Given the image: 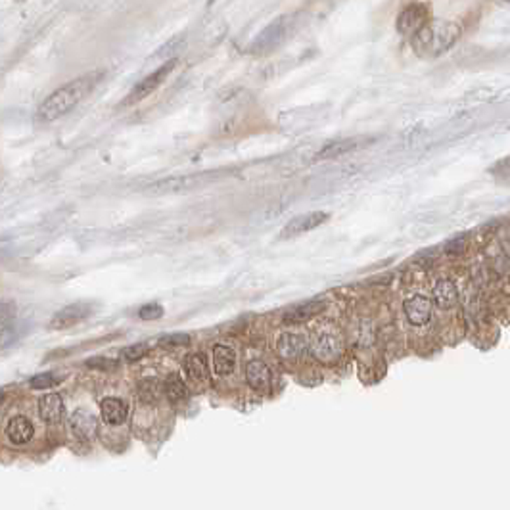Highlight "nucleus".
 Instances as JSON below:
<instances>
[{
	"instance_id": "obj_1",
	"label": "nucleus",
	"mask_w": 510,
	"mask_h": 510,
	"mask_svg": "<svg viewBox=\"0 0 510 510\" xmlns=\"http://www.w3.org/2000/svg\"><path fill=\"white\" fill-rule=\"evenodd\" d=\"M100 79H102L100 73H89L64 85L62 89L52 92L50 97L41 104V108L37 111V119L43 121V123H52L56 119L64 118L66 113H69L77 104L81 102L83 98L89 94L90 90L97 87V83Z\"/></svg>"
},
{
	"instance_id": "obj_2",
	"label": "nucleus",
	"mask_w": 510,
	"mask_h": 510,
	"mask_svg": "<svg viewBox=\"0 0 510 510\" xmlns=\"http://www.w3.org/2000/svg\"><path fill=\"white\" fill-rule=\"evenodd\" d=\"M459 25L444 20H434L428 22L413 37L414 52L422 58H436L445 50H449L455 41L459 38Z\"/></svg>"
},
{
	"instance_id": "obj_3",
	"label": "nucleus",
	"mask_w": 510,
	"mask_h": 510,
	"mask_svg": "<svg viewBox=\"0 0 510 510\" xmlns=\"http://www.w3.org/2000/svg\"><path fill=\"white\" fill-rule=\"evenodd\" d=\"M290 27H292V17L290 15H282L276 22L267 25L265 29L259 33L257 37L253 38L252 52L253 54H269L274 48L284 43V38L288 37Z\"/></svg>"
},
{
	"instance_id": "obj_4",
	"label": "nucleus",
	"mask_w": 510,
	"mask_h": 510,
	"mask_svg": "<svg viewBox=\"0 0 510 510\" xmlns=\"http://www.w3.org/2000/svg\"><path fill=\"white\" fill-rule=\"evenodd\" d=\"M309 351L313 353V357L320 362H330L338 361L341 355V340L336 336V334L330 332H323L317 334L309 343Z\"/></svg>"
},
{
	"instance_id": "obj_5",
	"label": "nucleus",
	"mask_w": 510,
	"mask_h": 510,
	"mask_svg": "<svg viewBox=\"0 0 510 510\" xmlns=\"http://www.w3.org/2000/svg\"><path fill=\"white\" fill-rule=\"evenodd\" d=\"M175 66H177V59H169V62L163 64L160 69H155L154 73H150L146 79H142V81L131 90V94L127 98V102H139L142 98L150 97V94H152L154 90H157V87L167 79V75L175 69Z\"/></svg>"
},
{
	"instance_id": "obj_6",
	"label": "nucleus",
	"mask_w": 510,
	"mask_h": 510,
	"mask_svg": "<svg viewBox=\"0 0 510 510\" xmlns=\"http://www.w3.org/2000/svg\"><path fill=\"white\" fill-rule=\"evenodd\" d=\"M92 313V305L90 304H71L66 305L64 309H59L54 317L50 318V328L54 330H66L69 326L81 323L83 318H87Z\"/></svg>"
},
{
	"instance_id": "obj_7",
	"label": "nucleus",
	"mask_w": 510,
	"mask_h": 510,
	"mask_svg": "<svg viewBox=\"0 0 510 510\" xmlns=\"http://www.w3.org/2000/svg\"><path fill=\"white\" fill-rule=\"evenodd\" d=\"M428 23V10L422 4H411L397 17V29L403 35H416Z\"/></svg>"
},
{
	"instance_id": "obj_8",
	"label": "nucleus",
	"mask_w": 510,
	"mask_h": 510,
	"mask_svg": "<svg viewBox=\"0 0 510 510\" xmlns=\"http://www.w3.org/2000/svg\"><path fill=\"white\" fill-rule=\"evenodd\" d=\"M330 215L325 213V211H313V213H305L299 215V217H294L292 221L282 229V238H294L304 234V232H309V230L317 229L320 227L323 222L328 221Z\"/></svg>"
},
{
	"instance_id": "obj_9",
	"label": "nucleus",
	"mask_w": 510,
	"mask_h": 510,
	"mask_svg": "<svg viewBox=\"0 0 510 510\" xmlns=\"http://www.w3.org/2000/svg\"><path fill=\"white\" fill-rule=\"evenodd\" d=\"M405 317L413 326L428 325L432 318V302L426 296H413L405 302Z\"/></svg>"
},
{
	"instance_id": "obj_10",
	"label": "nucleus",
	"mask_w": 510,
	"mask_h": 510,
	"mask_svg": "<svg viewBox=\"0 0 510 510\" xmlns=\"http://www.w3.org/2000/svg\"><path fill=\"white\" fill-rule=\"evenodd\" d=\"M38 414L48 424H59L66 418V405L58 393H48L38 399Z\"/></svg>"
},
{
	"instance_id": "obj_11",
	"label": "nucleus",
	"mask_w": 510,
	"mask_h": 510,
	"mask_svg": "<svg viewBox=\"0 0 510 510\" xmlns=\"http://www.w3.org/2000/svg\"><path fill=\"white\" fill-rule=\"evenodd\" d=\"M326 304L320 302V299H313V302H307V304L296 305L288 309L284 315H282V323L284 325H299V323H305L309 318L317 317L320 311H325Z\"/></svg>"
},
{
	"instance_id": "obj_12",
	"label": "nucleus",
	"mask_w": 510,
	"mask_h": 510,
	"mask_svg": "<svg viewBox=\"0 0 510 510\" xmlns=\"http://www.w3.org/2000/svg\"><path fill=\"white\" fill-rule=\"evenodd\" d=\"M33 434H35V428H33V422L27 416H14L8 422L6 436L14 445L29 444L33 439Z\"/></svg>"
},
{
	"instance_id": "obj_13",
	"label": "nucleus",
	"mask_w": 510,
	"mask_h": 510,
	"mask_svg": "<svg viewBox=\"0 0 510 510\" xmlns=\"http://www.w3.org/2000/svg\"><path fill=\"white\" fill-rule=\"evenodd\" d=\"M309 351V341L302 334H282L278 340V353L284 359H299Z\"/></svg>"
},
{
	"instance_id": "obj_14",
	"label": "nucleus",
	"mask_w": 510,
	"mask_h": 510,
	"mask_svg": "<svg viewBox=\"0 0 510 510\" xmlns=\"http://www.w3.org/2000/svg\"><path fill=\"white\" fill-rule=\"evenodd\" d=\"M69 424H71V430H73L75 436L81 437V439H90V437L97 436L98 430L97 418H94V414L89 413V411H85V409L75 411V413L71 414V418H69Z\"/></svg>"
},
{
	"instance_id": "obj_15",
	"label": "nucleus",
	"mask_w": 510,
	"mask_h": 510,
	"mask_svg": "<svg viewBox=\"0 0 510 510\" xmlns=\"http://www.w3.org/2000/svg\"><path fill=\"white\" fill-rule=\"evenodd\" d=\"M459 302V288L457 284L449 278H441L436 282L434 286V304L439 309H451L453 305Z\"/></svg>"
},
{
	"instance_id": "obj_16",
	"label": "nucleus",
	"mask_w": 510,
	"mask_h": 510,
	"mask_svg": "<svg viewBox=\"0 0 510 510\" xmlns=\"http://www.w3.org/2000/svg\"><path fill=\"white\" fill-rule=\"evenodd\" d=\"M100 413H102V418L106 424L110 426H119L127 420V405L125 401L118 399V397H106V399L100 403Z\"/></svg>"
},
{
	"instance_id": "obj_17",
	"label": "nucleus",
	"mask_w": 510,
	"mask_h": 510,
	"mask_svg": "<svg viewBox=\"0 0 510 510\" xmlns=\"http://www.w3.org/2000/svg\"><path fill=\"white\" fill-rule=\"evenodd\" d=\"M236 367V353L229 346L217 343L213 348V370L219 376H227Z\"/></svg>"
},
{
	"instance_id": "obj_18",
	"label": "nucleus",
	"mask_w": 510,
	"mask_h": 510,
	"mask_svg": "<svg viewBox=\"0 0 510 510\" xmlns=\"http://www.w3.org/2000/svg\"><path fill=\"white\" fill-rule=\"evenodd\" d=\"M246 380L248 384L252 385L253 390H265L269 382H271V370L267 367L265 362L259 361H250L246 367Z\"/></svg>"
},
{
	"instance_id": "obj_19",
	"label": "nucleus",
	"mask_w": 510,
	"mask_h": 510,
	"mask_svg": "<svg viewBox=\"0 0 510 510\" xmlns=\"http://www.w3.org/2000/svg\"><path fill=\"white\" fill-rule=\"evenodd\" d=\"M186 374L192 382H206L209 378V367H207L206 355L204 353H192L186 357Z\"/></svg>"
},
{
	"instance_id": "obj_20",
	"label": "nucleus",
	"mask_w": 510,
	"mask_h": 510,
	"mask_svg": "<svg viewBox=\"0 0 510 510\" xmlns=\"http://www.w3.org/2000/svg\"><path fill=\"white\" fill-rule=\"evenodd\" d=\"M163 390H165V395L173 403L185 401L188 397V390H186V385L183 384V380H180L178 374H169L167 380H165V384H163Z\"/></svg>"
},
{
	"instance_id": "obj_21",
	"label": "nucleus",
	"mask_w": 510,
	"mask_h": 510,
	"mask_svg": "<svg viewBox=\"0 0 510 510\" xmlns=\"http://www.w3.org/2000/svg\"><path fill=\"white\" fill-rule=\"evenodd\" d=\"M357 144L359 142L355 139H346V141H336V142H330L328 146L320 150V154H318V160H330V157H338L341 154H348L351 150L357 148Z\"/></svg>"
},
{
	"instance_id": "obj_22",
	"label": "nucleus",
	"mask_w": 510,
	"mask_h": 510,
	"mask_svg": "<svg viewBox=\"0 0 510 510\" xmlns=\"http://www.w3.org/2000/svg\"><path fill=\"white\" fill-rule=\"evenodd\" d=\"M139 395L144 403H154L160 397V385L155 380H142L139 384Z\"/></svg>"
},
{
	"instance_id": "obj_23",
	"label": "nucleus",
	"mask_w": 510,
	"mask_h": 510,
	"mask_svg": "<svg viewBox=\"0 0 510 510\" xmlns=\"http://www.w3.org/2000/svg\"><path fill=\"white\" fill-rule=\"evenodd\" d=\"M150 346L148 343H133V346H129V348L121 349V359L127 362H134L142 359V357L148 353Z\"/></svg>"
},
{
	"instance_id": "obj_24",
	"label": "nucleus",
	"mask_w": 510,
	"mask_h": 510,
	"mask_svg": "<svg viewBox=\"0 0 510 510\" xmlns=\"http://www.w3.org/2000/svg\"><path fill=\"white\" fill-rule=\"evenodd\" d=\"M29 384L35 390H46V388H52V385L58 384V378L50 374V372H45V374H37V376L31 378Z\"/></svg>"
},
{
	"instance_id": "obj_25",
	"label": "nucleus",
	"mask_w": 510,
	"mask_h": 510,
	"mask_svg": "<svg viewBox=\"0 0 510 510\" xmlns=\"http://www.w3.org/2000/svg\"><path fill=\"white\" fill-rule=\"evenodd\" d=\"M139 317H141L142 320H157V318H162L163 317L162 305L157 304L144 305V307L139 311Z\"/></svg>"
},
{
	"instance_id": "obj_26",
	"label": "nucleus",
	"mask_w": 510,
	"mask_h": 510,
	"mask_svg": "<svg viewBox=\"0 0 510 510\" xmlns=\"http://www.w3.org/2000/svg\"><path fill=\"white\" fill-rule=\"evenodd\" d=\"M190 341V338L186 334H169V336H163L160 340V346H186Z\"/></svg>"
},
{
	"instance_id": "obj_27",
	"label": "nucleus",
	"mask_w": 510,
	"mask_h": 510,
	"mask_svg": "<svg viewBox=\"0 0 510 510\" xmlns=\"http://www.w3.org/2000/svg\"><path fill=\"white\" fill-rule=\"evenodd\" d=\"M87 367L90 369H115L118 367V361H113V359H104V357H94V359H89L87 361Z\"/></svg>"
}]
</instances>
